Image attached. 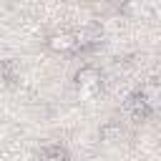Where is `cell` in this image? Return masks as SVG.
<instances>
[{
    "label": "cell",
    "mask_w": 161,
    "mask_h": 161,
    "mask_svg": "<svg viewBox=\"0 0 161 161\" xmlns=\"http://www.w3.org/2000/svg\"><path fill=\"white\" fill-rule=\"evenodd\" d=\"M73 43H75V40H73L70 35H53V38H50V45H53V48H60V50L70 48Z\"/></svg>",
    "instance_id": "obj_1"
},
{
    "label": "cell",
    "mask_w": 161,
    "mask_h": 161,
    "mask_svg": "<svg viewBox=\"0 0 161 161\" xmlns=\"http://www.w3.org/2000/svg\"><path fill=\"white\" fill-rule=\"evenodd\" d=\"M96 78H98L96 70H83V73H78V80L86 83V86H88V83H96Z\"/></svg>",
    "instance_id": "obj_2"
},
{
    "label": "cell",
    "mask_w": 161,
    "mask_h": 161,
    "mask_svg": "<svg viewBox=\"0 0 161 161\" xmlns=\"http://www.w3.org/2000/svg\"><path fill=\"white\" fill-rule=\"evenodd\" d=\"M48 161H60V158H48Z\"/></svg>",
    "instance_id": "obj_3"
}]
</instances>
